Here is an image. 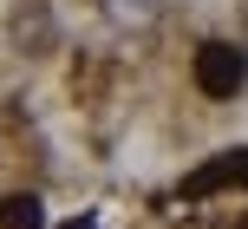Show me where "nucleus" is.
<instances>
[{"instance_id":"obj_1","label":"nucleus","mask_w":248,"mask_h":229,"mask_svg":"<svg viewBox=\"0 0 248 229\" xmlns=\"http://www.w3.org/2000/svg\"><path fill=\"white\" fill-rule=\"evenodd\" d=\"M189 79H196L202 98H235L248 85V52L229 46V39H209V46H196V59H189Z\"/></svg>"},{"instance_id":"obj_6","label":"nucleus","mask_w":248,"mask_h":229,"mask_svg":"<svg viewBox=\"0 0 248 229\" xmlns=\"http://www.w3.org/2000/svg\"><path fill=\"white\" fill-rule=\"evenodd\" d=\"M65 229H98V223H92V216H72V223H65Z\"/></svg>"},{"instance_id":"obj_5","label":"nucleus","mask_w":248,"mask_h":229,"mask_svg":"<svg viewBox=\"0 0 248 229\" xmlns=\"http://www.w3.org/2000/svg\"><path fill=\"white\" fill-rule=\"evenodd\" d=\"M105 13H111L118 26H150L163 13V0H105Z\"/></svg>"},{"instance_id":"obj_3","label":"nucleus","mask_w":248,"mask_h":229,"mask_svg":"<svg viewBox=\"0 0 248 229\" xmlns=\"http://www.w3.org/2000/svg\"><path fill=\"white\" fill-rule=\"evenodd\" d=\"M13 39H20L26 52H46V46H52V13L39 7V0L20 7V13H13Z\"/></svg>"},{"instance_id":"obj_2","label":"nucleus","mask_w":248,"mask_h":229,"mask_svg":"<svg viewBox=\"0 0 248 229\" xmlns=\"http://www.w3.org/2000/svg\"><path fill=\"white\" fill-rule=\"evenodd\" d=\"M216 183H248V151H235V157H222V164H209V170H196V177L183 183V196H209Z\"/></svg>"},{"instance_id":"obj_4","label":"nucleus","mask_w":248,"mask_h":229,"mask_svg":"<svg viewBox=\"0 0 248 229\" xmlns=\"http://www.w3.org/2000/svg\"><path fill=\"white\" fill-rule=\"evenodd\" d=\"M0 229H46L39 196H7V203H0Z\"/></svg>"}]
</instances>
